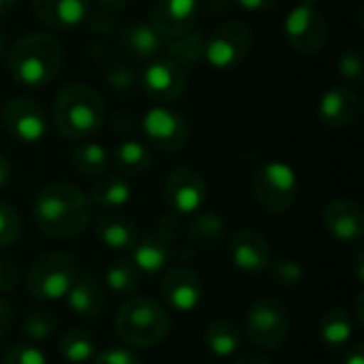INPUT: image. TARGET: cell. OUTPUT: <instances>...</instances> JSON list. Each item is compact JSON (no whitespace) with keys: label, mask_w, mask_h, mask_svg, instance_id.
Masks as SVG:
<instances>
[{"label":"cell","mask_w":364,"mask_h":364,"mask_svg":"<svg viewBox=\"0 0 364 364\" xmlns=\"http://www.w3.org/2000/svg\"><path fill=\"white\" fill-rule=\"evenodd\" d=\"M34 222L51 239L79 237L92 222V203L87 194L70 183H49L34 200Z\"/></svg>","instance_id":"1"},{"label":"cell","mask_w":364,"mask_h":364,"mask_svg":"<svg viewBox=\"0 0 364 364\" xmlns=\"http://www.w3.org/2000/svg\"><path fill=\"white\" fill-rule=\"evenodd\" d=\"M4 55L9 75L26 87H43L53 81L64 62L60 41L47 32L19 36Z\"/></svg>","instance_id":"2"},{"label":"cell","mask_w":364,"mask_h":364,"mask_svg":"<svg viewBox=\"0 0 364 364\" xmlns=\"http://www.w3.org/2000/svg\"><path fill=\"white\" fill-rule=\"evenodd\" d=\"M53 126L70 141H83L96 134L107 119V105L98 90L85 83L64 85L53 100Z\"/></svg>","instance_id":"3"},{"label":"cell","mask_w":364,"mask_h":364,"mask_svg":"<svg viewBox=\"0 0 364 364\" xmlns=\"http://www.w3.org/2000/svg\"><path fill=\"white\" fill-rule=\"evenodd\" d=\"M117 337L132 348H156L171 333L166 307L149 296L128 299L115 316Z\"/></svg>","instance_id":"4"},{"label":"cell","mask_w":364,"mask_h":364,"mask_svg":"<svg viewBox=\"0 0 364 364\" xmlns=\"http://www.w3.org/2000/svg\"><path fill=\"white\" fill-rule=\"evenodd\" d=\"M81 275L79 262L70 254L51 252L38 256L26 271V288L36 301H60Z\"/></svg>","instance_id":"5"},{"label":"cell","mask_w":364,"mask_h":364,"mask_svg":"<svg viewBox=\"0 0 364 364\" xmlns=\"http://www.w3.org/2000/svg\"><path fill=\"white\" fill-rule=\"evenodd\" d=\"M252 47L254 34L250 23L243 19H226L205 38L203 60L215 70H235L250 58Z\"/></svg>","instance_id":"6"},{"label":"cell","mask_w":364,"mask_h":364,"mask_svg":"<svg viewBox=\"0 0 364 364\" xmlns=\"http://www.w3.org/2000/svg\"><path fill=\"white\" fill-rule=\"evenodd\" d=\"M252 188L258 205L267 213L282 215L292 209L299 196V175L290 164L273 160L256 171Z\"/></svg>","instance_id":"7"},{"label":"cell","mask_w":364,"mask_h":364,"mask_svg":"<svg viewBox=\"0 0 364 364\" xmlns=\"http://www.w3.org/2000/svg\"><path fill=\"white\" fill-rule=\"evenodd\" d=\"M320 0H299L284 19V34L290 47L303 55H316L328 41V23L320 11Z\"/></svg>","instance_id":"8"},{"label":"cell","mask_w":364,"mask_h":364,"mask_svg":"<svg viewBox=\"0 0 364 364\" xmlns=\"http://www.w3.org/2000/svg\"><path fill=\"white\" fill-rule=\"evenodd\" d=\"M290 333V314L275 296H264L252 303L245 316L247 339L262 350H277Z\"/></svg>","instance_id":"9"},{"label":"cell","mask_w":364,"mask_h":364,"mask_svg":"<svg viewBox=\"0 0 364 364\" xmlns=\"http://www.w3.org/2000/svg\"><path fill=\"white\" fill-rule=\"evenodd\" d=\"M175 239H177V218L166 215L162 218L151 232H147L143 239L139 237L132 252V264L139 269L141 275H156L168 267L175 252Z\"/></svg>","instance_id":"10"},{"label":"cell","mask_w":364,"mask_h":364,"mask_svg":"<svg viewBox=\"0 0 364 364\" xmlns=\"http://www.w3.org/2000/svg\"><path fill=\"white\" fill-rule=\"evenodd\" d=\"M162 196L175 215H194L207 200V183L192 166H175L162 181Z\"/></svg>","instance_id":"11"},{"label":"cell","mask_w":364,"mask_h":364,"mask_svg":"<svg viewBox=\"0 0 364 364\" xmlns=\"http://www.w3.org/2000/svg\"><path fill=\"white\" fill-rule=\"evenodd\" d=\"M141 128H143L145 139L156 149L166 151V154L181 149L190 139V126H188L186 117L166 105L151 107L143 115Z\"/></svg>","instance_id":"12"},{"label":"cell","mask_w":364,"mask_h":364,"mask_svg":"<svg viewBox=\"0 0 364 364\" xmlns=\"http://www.w3.org/2000/svg\"><path fill=\"white\" fill-rule=\"evenodd\" d=\"M139 81L143 92L160 105L181 98L188 87L186 68L168 58H154L139 75Z\"/></svg>","instance_id":"13"},{"label":"cell","mask_w":364,"mask_h":364,"mask_svg":"<svg viewBox=\"0 0 364 364\" xmlns=\"http://www.w3.org/2000/svg\"><path fill=\"white\" fill-rule=\"evenodd\" d=\"M2 124L6 132L21 143H38L47 132V115L43 107L26 96H15L4 102Z\"/></svg>","instance_id":"14"},{"label":"cell","mask_w":364,"mask_h":364,"mask_svg":"<svg viewBox=\"0 0 364 364\" xmlns=\"http://www.w3.org/2000/svg\"><path fill=\"white\" fill-rule=\"evenodd\" d=\"M160 294L171 309L179 314H190L203 301L200 275L190 267H173L164 273L160 282Z\"/></svg>","instance_id":"15"},{"label":"cell","mask_w":364,"mask_h":364,"mask_svg":"<svg viewBox=\"0 0 364 364\" xmlns=\"http://www.w3.org/2000/svg\"><path fill=\"white\" fill-rule=\"evenodd\" d=\"M228 258L243 273H262L271 264V245L258 230H237L228 241Z\"/></svg>","instance_id":"16"},{"label":"cell","mask_w":364,"mask_h":364,"mask_svg":"<svg viewBox=\"0 0 364 364\" xmlns=\"http://www.w3.org/2000/svg\"><path fill=\"white\" fill-rule=\"evenodd\" d=\"M324 228L343 243H356L364 235L363 207L352 198H335L322 211Z\"/></svg>","instance_id":"17"},{"label":"cell","mask_w":364,"mask_h":364,"mask_svg":"<svg viewBox=\"0 0 364 364\" xmlns=\"http://www.w3.org/2000/svg\"><path fill=\"white\" fill-rule=\"evenodd\" d=\"M200 0H156L151 6V26L162 38L183 34L194 28Z\"/></svg>","instance_id":"18"},{"label":"cell","mask_w":364,"mask_h":364,"mask_svg":"<svg viewBox=\"0 0 364 364\" xmlns=\"http://www.w3.org/2000/svg\"><path fill=\"white\" fill-rule=\"evenodd\" d=\"M360 115V96L348 85H335L324 92L318 105V117L328 128L352 126Z\"/></svg>","instance_id":"19"},{"label":"cell","mask_w":364,"mask_h":364,"mask_svg":"<svg viewBox=\"0 0 364 364\" xmlns=\"http://www.w3.org/2000/svg\"><path fill=\"white\" fill-rule=\"evenodd\" d=\"M34 15L53 30H70L87 21L92 13L90 0H32Z\"/></svg>","instance_id":"20"},{"label":"cell","mask_w":364,"mask_h":364,"mask_svg":"<svg viewBox=\"0 0 364 364\" xmlns=\"http://www.w3.org/2000/svg\"><path fill=\"white\" fill-rule=\"evenodd\" d=\"M64 299H66L68 309L83 320H98L107 307L105 286L92 273L79 275Z\"/></svg>","instance_id":"21"},{"label":"cell","mask_w":364,"mask_h":364,"mask_svg":"<svg viewBox=\"0 0 364 364\" xmlns=\"http://www.w3.org/2000/svg\"><path fill=\"white\" fill-rule=\"evenodd\" d=\"M96 237L113 252H130L139 241V228L130 215L122 211H107L96 222Z\"/></svg>","instance_id":"22"},{"label":"cell","mask_w":364,"mask_h":364,"mask_svg":"<svg viewBox=\"0 0 364 364\" xmlns=\"http://www.w3.org/2000/svg\"><path fill=\"white\" fill-rule=\"evenodd\" d=\"M122 49L136 60H154L164 45V38L149 21H130L119 32Z\"/></svg>","instance_id":"23"},{"label":"cell","mask_w":364,"mask_h":364,"mask_svg":"<svg viewBox=\"0 0 364 364\" xmlns=\"http://www.w3.org/2000/svg\"><path fill=\"white\" fill-rule=\"evenodd\" d=\"M94 207L105 211H119L132 198V188L124 175H100L87 194Z\"/></svg>","instance_id":"24"},{"label":"cell","mask_w":364,"mask_h":364,"mask_svg":"<svg viewBox=\"0 0 364 364\" xmlns=\"http://www.w3.org/2000/svg\"><path fill=\"white\" fill-rule=\"evenodd\" d=\"M205 346L211 354L220 358H228L237 354L243 346V331L226 318L213 320L205 328Z\"/></svg>","instance_id":"25"},{"label":"cell","mask_w":364,"mask_h":364,"mask_svg":"<svg viewBox=\"0 0 364 364\" xmlns=\"http://www.w3.org/2000/svg\"><path fill=\"white\" fill-rule=\"evenodd\" d=\"M113 166L124 177H139V175L149 171V166H151V151L141 141L126 139L113 151Z\"/></svg>","instance_id":"26"},{"label":"cell","mask_w":364,"mask_h":364,"mask_svg":"<svg viewBox=\"0 0 364 364\" xmlns=\"http://www.w3.org/2000/svg\"><path fill=\"white\" fill-rule=\"evenodd\" d=\"M166 45H162L164 53L168 60L177 62L179 66H194L203 60V49H205V36L198 30H188L183 34L164 38Z\"/></svg>","instance_id":"27"},{"label":"cell","mask_w":364,"mask_h":364,"mask_svg":"<svg viewBox=\"0 0 364 364\" xmlns=\"http://www.w3.org/2000/svg\"><path fill=\"white\" fill-rule=\"evenodd\" d=\"M70 162L77 173H81L85 177H100L109 171L111 158H109V151L105 145L85 141L70 149Z\"/></svg>","instance_id":"28"},{"label":"cell","mask_w":364,"mask_h":364,"mask_svg":"<svg viewBox=\"0 0 364 364\" xmlns=\"http://www.w3.org/2000/svg\"><path fill=\"white\" fill-rule=\"evenodd\" d=\"M354 335V322L346 309L333 307L320 320V337L328 350H341Z\"/></svg>","instance_id":"29"},{"label":"cell","mask_w":364,"mask_h":364,"mask_svg":"<svg viewBox=\"0 0 364 364\" xmlns=\"http://www.w3.org/2000/svg\"><path fill=\"white\" fill-rule=\"evenodd\" d=\"M224 237H226V222L222 220V215L213 211L194 213V218L188 222V239L200 247L218 245Z\"/></svg>","instance_id":"30"},{"label":"cell","mask_w":364,"mask_h":364,"mask_svg":"<svg viewBox=\"0 0 364 364\" xmlns=\"http://www.w3.org/2000/svg\"><path fill=\"white\" fill-rule=\"evenodd\" d=\"M96 341L87 331L73 328L60 337V354L70 364H87L96 356Z\"/></svg>","instance_id":"31"},{"label":"cell","mask_w":364,"mask_h":364,"mask_svg":"<svg viewBox=\"0 0 364 364\" xmlns=\"http://www.w3.org/2000/svg\"><path fill=\"white\" fill-rule=\"evenodd\" d=\"M139 279H141V273L132 264V260H117L105 273V286L111 292L122 294V296H130L139 288Z\"/></svg>","instance_id":"32"},{"label":"cell","mask_w":364,"mask_h":364,"mask_svg":"<svg viewBox=\"0 0 364 364\" xmlns=\"http://www.w3.org/2000/svg\"><path fill=\"white\" fill-rule=\"evenodd\" d=\"M21 333L30 341H47L58 333V318L51 311L34 309L26 316L21 324Z\"/></svg>","instance_id":"33"},{"label":"cell","mask_w":364,"mask_h":364,"mask_svg":"<svg viewBox=\"0 0 364 364\" xmlns=\"http://www.w3.org/2000/svg\"><path fill=\"white\" fill-rule=\"evenodd\" d=\"M267 271L271 273V279L284 288H296L305 279V271H303L301 262L290 260V258H282L277 262H271Z\"/></svg>","instance_id":"34"},{"label":"cell","mask_w":364,"mask_h":364,"mask_svg":"<svg viewBox=\"0 0 364 364\" xmlns=\"http://www.w3.org/2000/svg\"><path fill=\"white\" fill-rule=\"evenodd\" d=\"M21 235V218L15 207L0 203V247H11Z\"/></svg>","instance_id":"35"},{"label":"cell","mask_w":364,"mask_h":364,"mask_svg":"<svg viewBox=\"0 0 364 364\" xmlns=\"http://www.w3.org/2000/svg\"><path fill=\"white\" fill-rule=\"evenodd\" d=\"M105 81L109 83V87H111L113 92H117V94H130V92L136 87L139 75H136V70H134L132 66L119 64V66H113V68L107 73Z\"/></svg>","instance_id":"36"},{"label":"cell","mask_w":364,"mask_h":364,"mask_svg":"<svg viewBox=\"0 0 364 364\" xmlns=\"http://www.w3.org/2000/svg\"><path fill=\"white\" fill-rule=\"evenodd\" d=\"M337 68H339V75H341L346 81H350V83H360V81H363L364 70V62L360 51H358V49H346V51L339 55Z\"/></svg>","instance_id":"37"},{"label":"cell","mask_w":364,"mask_h":364,"mask_svg":"<svg viewBox=\"0 0 364 364\" xmlns=\"http://www.w3.org/2000/svg\"><path fill=\"white\" fill-rule=\"evenodd\" d=\"M4 364H47V358L41 350H36L34 346L28 343H19L13 346L6 356H4Z\"/></svg>","instance_id":"38"},{"label":"cell","mask_w":364,"mask_h":364,"mask_svg":"<svg viewBox=\"0 0 364 364\" xmlns=\"http://www.w3.org/2000/svg\"><path fill=\"white\" fill-rule=\"evenodd\" d=\"M94 364H143L141 358L132 352V350H126V348H107V350H100L96 352L94 356Z\"/></svg>","instance_id":"39"},{"label":"cell","mask_w":364,"mask_h":364,"mask_svg":"<svg viewBox=\"0 0 364 364\" xmlns=\"http://www.w3.org/2000/svg\"><path fill=\"white\" fill-rule=\"evenodd\" d=\"M21 282V273L15 267V262L0 258V292H11L19 286Z\"/></svg>","instance_id":"40"},{"label":"cell","mask_w":364,"mask_h":364,"mask_svg":"<svg viewBox=\"0 0 364 364\" xmlns=\"http://www.w3.org/2000/svg\"><path fill=\"white\" fill-rule=\"evenodd\" d=\"M134 0H96V4H98V11H102V13H117V11H124V9H128L130 4H132Z\"/></svg>","instance_id":"41"},{"label":"cell","mask_w":364,"mask_h":364,"mask_svg":"<svg viewBox=\"0 0 364 364\" xmlns=\"http://www.w3.org/2000/svg\"><path fill=\"white\" fill-rule=\"evenodd\" d=\"M11 320H13V309L9 305L6 299H0V337L6 335L9 326H11Z\"/></svg>","instance_id":"42"},{"label":"cell","mask_w":364,"mask_h":364,"mask_svg":"<svg viewBox=\"0 0 364 364\" xmlns=\"http://www.w3.org/2000/svg\"><path fill=\"white\" fill-rule=\"evenodd\" d=\"M241 9H245V11H267V9H271V6H275L279 0H235Z\"/></svg>","instance_id":"43"},{"label":"cell","mask_w":364,"mask_h":364,"mask_svg":"<svg viewBox=\"0 0 364 364\" xmlns=\"http://www.w3.org/2000/svg\"><path fill=\"white\" fill-rule=\"evenodd\" d=\"M11 181V162L6 156L0 154V190Z\"/></svg>","instance_id":"44"},{"label":"cell","mask_w":364,"mask_h":364,"mask_svg":"<svg viewBox=\"0 0 364 364\" xmlns=\"http://www.w3.org/2000/svg\"><path fill=\"white\" fill-rule=\"evenodd\" d=\"M343 364H364V350L360 343H358V346H354V348L348 352V356H346Z\"/></svg>","instance_id":"45"},{"label":"cell","mask_w":364,"mask_h":364,"mask_svg":"<svg viewBox=\"0 0 364 364\" xmlns=\"http://www.w3.org/2000/svg\"><path fill=\"white\" fill-rule=\"evenodd\" d=\"M352 271H354L356 279H358V282H363L364 279V254L363 252H356V254H354V258H352Z\"/></svg>","instance_id":"46"},{"label":"cell","mask_w":364,"mask_h":364,"mask_svg":"<svg viewBox=\"0 0 364 364\" xmlns=\"http://www.w3.org/2000/svg\"><path fill=\"white\" fill-rule=\"evenodd\" d=\"M235 364H271V363H269V358H264L262 354H245V356H241V358H239Z\"/></svg>","instance_id":"47"},{"label":"cell","mask_w":364,"mask_h":364,"mask_svg":"<svg viewBox=\"0 0 364 364\" xmlns=\"http://www.w3.org/2000/svg\"><path fill=\"white\" fill-rule=\"evenodd\" d=\"M363 301H364V294L360 292L358 296H356V318H358V322L364 324V309H363Z\"/></svg>","instance_id":"48"},{"label":"cell","mask_w":364,"mask_h":364,"mask_svg":"<svg viewBox=\"0 0 364 364\" xmlns=\"http://www.w3.org/2000/svg\"><path fill=\"white\" fill-rule=\"evenodd\" d=\"M15 4H17V0H0V15L9 13Z\"/></svg>","instance_id":"49"},{"label":"cell","mask_w":364,"mask_h":364,"mask_svg":"<svg viewBox=\"0 0 364 364\" xmlns=\"http://www.w3.org/2000/svg\"><path fill=\"white\" fill-rule=\"evenodd\" d=\"M6 49H9V45H6V32H4V28H0V58L6 53Z\"/></svg>","instance_id":"50"}]
</instances>
